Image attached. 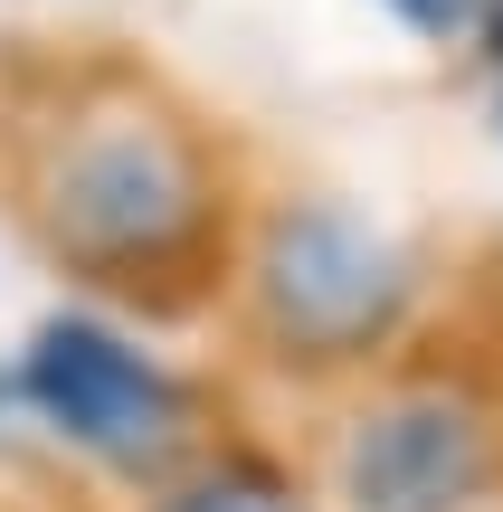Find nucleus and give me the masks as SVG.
Here are the masks:
<instances>
[{"instance_id":"obj_2","label":"nucleus","mask_w":503,"mask_h":512,"mask_svg":"<svg viewBox=\"0 0 503 512\" xmlns=\"http://www.w3.org/2000/svg\"><path fill=\"white\" fill-rule=\"evenodd\" d=\"M29 408L67 446H86L95 465H124V475L171 465L181 437H190L181 380H171L162 361H143L124 332L86 323V313H57L29 342Z\"/></svg>"},{"instance_id":"obj_4","label":"nucleus","mask_w":503,"mask_h":512,"mask_svg":"<svg viewBox=\"0 0 503 512\" xmlns=\"http://www.w3.org/2000/svg\"><path fill=\"white\" fill-rule=\"evenodd\" d=\"M485 475H494V437L447 389L371 408L352 427V446H342V494H352V512H466L485 494Z\"/></svg>"},{"instance_id":"obj_7","label":"nucleus","mask_w":503,"mask_h":512,"mask_svg":"<svg viewBox=\"0 0 503 512\" xmlns=\"http://www.w3.org/2000/svg\"><path fill=\"white\" fill-rule=\"evenodd\" d=\"M485 29H494V57H503V0H494V10H485Z\"/></svg>"},{"instance_id":"obj_6","label":"nucleus","mask_w":503,"mask_h":512,"mask_svg":"<svg viewBox=\"0 0 503 512\" xmlns=\"http://www.w3.org/2000/svg\"><path fill=\"white\" fill-rule=\"evenodd\" d=\"M390 10L409 19L418 38H447V29H466V19H475V0H390Z\"/></svg>"},{"instance_id":"obj_1","label":"nucleus","mask_w":503,"mask_h":512,"mask_svg":"<svg viewBox=\"0 0 503 512\" xmlns=\"http://www.w3.org/2000/svg\"><path fill=\"white\" fill-rule=\"evenodd\" d=\"M48 228L95 266L171 256L200 228V162L152 114H95L48 171Z\"/></svg>"},{"instance_id":"obj_5","label":"nucleus","mask_w":503,"mask_h":512,"mask_svg":"<svg viewBox=\"0 0 503 512\" xmlns=\"http://www.w3.org/2000/svg\"><path fill=\"white\" fill-rule=\"evenodd\" d=\"M162 512H295V494H285L276 475H257V465H219V475L181 484Z\"/></svg>"},{"instance_id":"obj_3","label":"nucleus","mask_w":503,"mask_h":512,"mask_svg":"<svg viewBox=\"0 0 503 512\" xmlns=\"http://www.w3.org/2000/svg\"><path fill=\"white\" fill-rule=\"evenodd\" d=\"M257 304L276 323V342L314 351V361H342V351L380 342L399 323L409 266L352 209H295V219H276V238L257 256Z\"/></svg>"}]
</instances>
